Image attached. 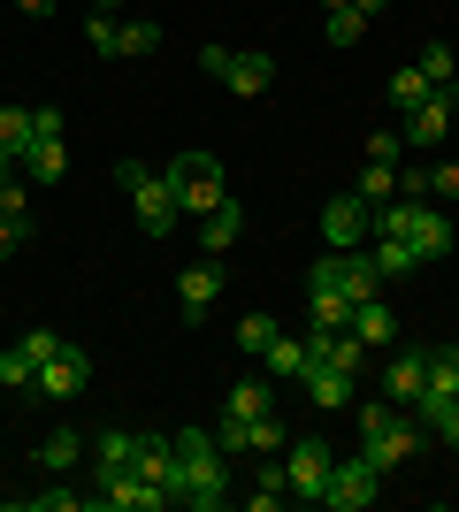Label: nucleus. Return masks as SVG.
Returning <instances> with one entry per match:
<instances>
[{"mask_svg": "<svg viewBox=\"0 0 459 512\" xmlns=\"http://www.w3.org/2000/svg\"><path fill=\"white\" fill-rule=\"evenodd\" d=\"M222 413H230V421H261V413H276V383H268V375H245V383H230Z\"/></svg>", "mask_w": 459, "mask_h": 512, "instance_id": "nucleus-20", "label": "nucleus"}, {"mask_svg": "<svg viewBox=\"0 0 459 512\" xmlns=\"http://www.w3.org/2000/svg\"><path fill=\"white\" fill-rule=\"evenodd\" d=\"M261 367H268V383H306V367H314V352H306V337H268V352H261Z\"/></svg>", "mask_w": 459, "mask_h": 512, "instance_id": "nucleus-17", "label": "nucleus"}, {"mask_svg": "<svg viewBox=\"0 0 459 512\" xmlns=\"http://www.w3.org/2000/svg\"><path fill=\"white\" fill-rule=\"evenodd\" d=\"M153 46H161V23H123V62H138Z\"/></svg>", "mask_w": 459, "mask_h": 512, "instance_id": "nucleus-36", "label": "nucleus"}, {"mask_svg": "<svg viewBox=\"0 0 459 512\" xmlns=\"http://www.w3.org/2000/svg\"><path fill=\"white\" fill-rule=\"evenodd\" d=\"M184 451V505L192 512H222L230 505V459H222L215 428H169Z\"/></svg>", "mask_w": 459, "mask_h": 512, "instance_id": "nucleus-2", "label": "nucleus"}, {"mask_svg": "<svg viewBox=\"0 0 459 512\" xmlns=\"http://www.w3.org/2000/svg\"><path fill=\"white\" fill-rule=\"evenodd\" d=\"M31 505H39V512H69V505H92V497L85 490H39Z\"/></svg>", "mask_w": 459, "mask_h": 512, "instance_id": "nucleus-40", "label": "nucleus"}, {"mask_svg": "<svg viewBox=\"0 0 459 512\" xmlns=\"http://www.w3.org/2000/svg\"><path fill=\"white\" fill-rule=\"evenodd\" d=\"M352 337L368 344V352H391V344H398V321H391V306H383V291L352 306Z\"/></svg>", "mask_w": 459, "mask_h": 512, "instance_id": "nucleus-18", "label": "nucleus"}, {"mask_svg": "<svg viewBox=\"0 0 459 512\" xmlns=\"http://www.w3.org/2000/svg\"><path fill=\"white\" fill-rule=\"evenodd\" d=\"M23 245H31V222H8V214H0V260H16Z\"/></svg>", "mask_w": 459, "mask_h": 512, "instance_id": "nucleus-39", "label": "nucleus"}, {"mask_svg": "<svg viewBox=\"0 0 459 512\" xmlns=\"http://www.w3.org/2000/svg\"><path fill=\"white\" fill-rule=\"evenodd\" d=\"M92 505H100V512H169L176 497L153 490L146 474L131 467V474H100V482H92Z\"/></svg>", "mask_w": 459, "mask_h": 512, "instance_id": "nucleus-9", "label": "nucleus"}, {"mask_svg": "<svg viewBox=\"0 0 459 512\" xmlns=\"http://www.w3.org/2000/svg\"><path fill=\"white\" fill-rule=\"evenodd\" d=\"M421 77H429V85H452V77H459L452 46H421Z\"/></svg>", "mask_w": 459, "mask_h": 512, "instance_id": "nucleus-35", "label": "nucleus"}, {"mask_svg": "<svg viewBox=\"0 0 459 512\" xmlns=\"http://www.w3.org/2000/svg\"><path fill=\"white\" fill-rule=\"evenodd\" d=\"M23 352H31V367H39V360H54V352H62V337H54V329H31V337H23Z\"/></svg>", "mask_w": 459, "mask_h": 512, "instance_id": "nucleus-41", "label": "nucleus"}, {"mask_svg": "<svg viewBox=\"0 0 459 512\" xmlns=\"http://www.w3.org/2000/svg\"><path fill=\"white\" fill-rule=\"evenodd\" d=\"M268 337H276V314H245V321H238V344L253 352V360L268 352Z\"/></svg>", "mask_w": 459, "mask_h": 512, "instance_id": "nucleus-34", "label": "nucleus"}, {"mask_svg": "<svg viewBox=\"0 0 459 512\" xmlns=\"http://www.w3.org/2000/svg\"><path fill=\"white\" fill-rule=\"evenodd\" d=\"M31 375H39V367H31V352H23V344H8V352H0V390H31Z\"/></svg>", "mask_w": 459, "mask_h": 512, "instance_id": "nucleus-32", "label": "nucleus"}, {"mask_svg": "<svg viewBox=\"0 0 459 512\" xmlns=\"http://www.w3.org/2000/svg\"><path fill=\"white\" fill-rule=\"evenodd\" d=\"M23 146H31V107H0V153H16V169H23Z\"/></svg>", "mask_w": 459, "mask_h": 512, "instance_id": "nucleus-30", "label": "nucleus"}, {"mask_svg": "<svg viewBox=\"0 0 459 512\" xmlns=\"http://www.w3.org/2000/svg\"><path fill=\"white\" fill-rule=\"evenodd\" d=\"M199 69H207L215 85H230L238 100H261V92L276 85V62H268V54H230V46H207Z\"/></svg>", "mask_w": 459, "mask_h": 512, "instance_id": "nucleus-5", "label": "nucleus"}, {"mask_svg": "<svg viewBox=\"0 0 459 512\" xmlns=\"http://www.w3.org/2000/svg\"><path fill=\"white\" fill-rule=\"evenodd\" d=\"M138 474H146L153 490H169L176 505H184V451H176V436H161V428H138Z\"/></svg>", "mask_w": 459, "mask_h": 512, "instance_id": "nucleus-11", "label": "nucleus"}, {"mask_svg": "<svg viewBox=\"0 0 459 512\" xmlns=\"http://www.w3.org/2000/svg\"><path fill=\"white\" fill-rule=\"evenodd\" d=\"M375 276H383V283H391V276H414V268H421V260H414V245H406V237H375Z\"/></svg>", "mask_w": 459, "mask_h": 512, "instance_id": "nucleus-24", "label": "nucleus"}, {"mask_svg": "<svg viewBox=\"0 0 459 512\" xmlns=\"http://www.w3.org/2000/svg\"><path fill=\"white\" fill-rule=\"evenodd\" d=\"M421 199H437V207L459 199V169H452V161H444V169H421Z\"/></svg>", "mask_w": 459, "mask_h": 512, "instance_id": "nucleus-33", "label": "nucleus"}, {"mask_svg": "<svg viewBox=\"0 0 459 512\" xmlns=\"http://www.w3.org/2000/svg\"><path fill=\"white\" fill-rule=\"evenodd\" d=\"M429 92H437V85L421 77V62H406V69H398V77H391V107H398V115H414V107L429 100Z\"/></svg>", "mask_w": 459, "mask_h": 512, "instance_id": "nucleus-26", "label": "nucleus"}, {"mask_svg": "<svg viewBox=\"0 0 459 512\" xmlns=\"http://www.w3.org/2000/svg\"><path fill=\"white\" fill-rule=\"evenodd\" d=\"M352 16H383V0H345Z\"/></svg>", "mask_w": 459, "mask_h": 512, "instance_id": "nucleus-43", "label": "nucleus"}, {"mask_svg": "<svg viewBox=\"0 0 459 512\" xmlns=\"http://www.w3.org/2000/svg\"><path fill=\"white\" fill-rule=\"evenodd\" d=\"M452 107H459V92H452V85H437L429 100L414 107V115H406V146H421V153L444 146V130H452Z\"/></svg>", "mask_w": 459, "mask_h": 512, "instance_id": "nucleus-14", "label": "nucleus"}, {"mask_svg": "<svg viewBox=\"0 0 459 512\" xmlns=\"http://www.w3.org/2000/svg\"><path fill=\"white\" fill-rule=\"evenodd\" d=\"M238 230H245V207H238V199H222V207H207V214H199V245H207V253H230V245H238Z\"/></svg>", "mask_w": 459, "mask_h": 512, "instance_id": "nucleus-19", "label": "nucleus"}, {"mask_svg": "<svg viewBox=\"0 0 459 512\" xmlns=\"http://www.w3.org/2000/svg\"><path fill=\"white\" fill-rule=\"evenodd\" d=\"M421 390H429V352H391V360H383V398H391V406H414Z\"/></svg>", "mask_w": 459, "mask_h": 512, "instance_id": "nucleus-15", "label": "nucleus"}, {"mask_svg": "<svg viewBox=\"0 0 459 512\" xmlns=\"http://www.w3.org/2000/svg\"><path fill=\"white\" fill-rule=\"evenodd\" d=\"M23 16H54V0H16Z\"/></svg>", "mask_w": 459, "mask_h": 512, "instance_id": "nucleus-44", "label": "nucleus"}, {"mask_svg": "<svg viewBox=\"0 0 459 512\" xmlns=\"http://www.w3.org/2000/svg\"><path fill=\"white\" fill-rule=\"evenodd\" d=\"M306 398H314V406H322V413H337V406H345V398H352V375H345V367H329V360H314V367H306Z\"/></svg>", "mask_w": 459, "mask_h": 512, "instance_id": "nucleus-22", "label": "nucleus"}, {"mask_svg": "<svg viewBox=\"0 0 459 512\" xmlns=\"http://www.w3.org/2000/svg\"><path fill=\"white\" fill-rule=\"evenodd\" d=\"M31 138H62V107H31Z\"/></svg>", "mask_w": 459, "mask_h": 512, "instance_id": "nucleus-42", "label": "nucleus"}, {"mask_svg": "<svg viewBox=\"0 0 459 512\" xmlns=\"http://www.w3.org/2000/svg\"><path fill=\"white\" fill-rule=\"evenodd\" d=\"M360 31H368V16H352V8H329V16H322L329 46H360Z\"/></svg>", "mask_w": 459, "mask_h": 512, "instance_id": "nucleus-31", "label": "nucleus"}, {"mask_svg": "<svg viewBox=\"0 0 459 512\" xmlns=\"http://www.w3.org/2000/svg\"><path fill=\"white\" fill-rule=\"evenodd\" d=\"M421 398H459V344H437V352H429V390H421Z\"/></svg>", "mask_w": 459, "mask_h": 512, "instance_id": "nucleus-23", "label": "nucleus"}, {"mask_svg": "<svg viewBox=\"0 0 459 512\" xmlns=\"http://www.w3.org/2000/svg\"><path fill=\"white\" fill-rule=\"evenodd\" d=\"M115 184L131 192L138 230H146V237H169L176 222H184V207H176V192H169V176H153L146 161H123V169H115Z\"/></svg>", "mask_w": 459, "mask_h": 512, "instance_id": "nucleus-3", "label": "nucleus"}, {"mask_svg": "<svg viewBox=\"0 0 459 512\" xmlns=\"http://www.w3.org/2000/svg\"><path fill=\"white\" fill-rule=\"evenodd\" d=\"M375 497H383V474H375V459H337L329 467V490H322V505H337V512H368Z\"/></svg>", "mask_w": 459, "mask_h": 512, "instance_id": "nucleus-8", "label": "nucleus"}, {"mask_svg": "<svg viewBox=\"0 0 459 512\" xmlns=\"http://www.w3.org/2000/svg\"><path fill=\"white\" fill-rule=\"evenodd\" d=\"M352 192L368 199V207H383V199H398V169H391V161H368V169H360V184H352Z\"/></svg>", "mask_w": 459, "mask_h": 512, "instance_id": "nucleus-28", "label": "nucleus"}, {"mask_svg": "<svg viewBox=\"0 0 459 512\" xmlns=\"http://www.w3.org/2000/svg\"><path fill=\"white\" fill-rule=\"evenodd\" d=\"M62 169H69L62 138H31V146H23V184H62Z\"/></svg>", "mask_w": 459, "mask_h": 512, "instance_id": "nucleus-21", "label": "nucleus"}, {"mask_svg": "<svg viewBox=\"0 0 459 512\" xmlns=\"http://www.w3.org/2000/svg\"><path fill=\"white\" fill-rule=\"evenodd\" d=\"M322 237H329V253H360V245L375 237V207L360 192H337L322 207Z\"/></svg>", "mask_w": 459, "mask_h": 512, "instance_id": "nucleus-7", "label": "nucleus"}, {"mask_svg": "<svg viewBox=\"0 0 459 512\" xmlns=\"http://www.w3.org/2000/svg\"><path fill=\"white\" fill-rule=\"evenodd\" d=\"M306 283H329V291H345L352 306L383 291V276H375V260H368V245H360V253H322V260H314V276H306Z\"/></svg>", "mask_w": 459, "mask_h": 512, "instance_id": "nucleus-6", "label": "nucleus"}, {"mask_svg": "<svg viewBox=\"0 0 459 512\" xmlns=\"http://www.w3.org/2000/svg\"><path fill=\"white\" fill-rule=\"evenodd\" d=\"M329 467H337V451L322 444V436H299V444H291V497H322L329 490Z\"/></svg>", "mask_w": 459, "mask_h": 512, "instance_id": "nucleus-13", "label": "nucleus"}, {"mask_svg": "<svg viewBox=\"0 0 459 512\" xmlns=\"http://www.w3.org/2000/svg\"><path fill=\"white\" fill-rule=\"evenodd\" d=\"M421 428H437V436H444V444H452L459 451V398H421Z\"/></svg>", "mask_w": 459, "mask_h": 512, "instance_id": "nucleus-27", "label": "nucleus"}, {"mask_svg": "<svg viewBox=\"0 0 459 512\" xmlns=\"http://www.w3.org/2000/svg\"><path fill=\"white\" fill-rule=\"evenodd\" d=\"M85 39H92V54H108V62H123V23H115L108 8H92V23H85Z\"/></svg>", "mask_w": 459, "mask_h": 512, "instance_id": "nucleus-29", "label": "nucleus"}, {"mask_svg": "<svg viewBox=\"0 0 459 512\" xmlns=\"http://www.w3.org/2000/svg\"><path fill=\"white\" fill-rule=\"evenodd\" d=\"M8 176H16V153H0V184H8Z\"/></svg>", "mask_w": 459, "mask_h": 512, "instance_id": "nucleus-45", "label": "nucleus"}, {"mask_svg": "<svg viewBox=\"0 0 459 512\" xmlns=\"http://www.w3.org/2000/svg\"><path fill=\"white\" fill-rule=\"evenodd\" d=\"M398 153H406V130H375L368 138V161H391L398 169Z\"/></svg>", "mask_w": 459, "mask_h": 512, "instance_id": "nucleus-37", "label": "nucleus"}, {"mask_svg": "<svg viewBox=\"0 0 459 512\" xmlns=\"http://www.w3.org/2000/svg\"><path fill=\"white\" fill-rule=\"evenodd\" d=\"M0 214H8V222H31V192H23L16 176H8V184H0Z\"/></svg>", "mask_w": 459, "mask_h": 512, "instance_id": "nucleus-38", "label": "nucleus"}, {"mask_svg": "<svg viewBox=\"0 0 459 512\" xmlns=\"http://www.w3.org/2000/svg\"><path fill=\"white\" fill-rule=\"evenodd\" d=\"M77 451H85V436H77V428H54V436L39 444V467L46 474H69V467H77Z\"/></svg>", "mask_w": 459, "mask_h": 512, "instance_id": "nucleus-25", "label": "nucleus"}, {"mask_svg": "<svg viewBox=\"0 0 459 512\" xmlns=\"http://www.w3.org/2000/svg\"><path fill=\"white\" fill-rule=\"evenodd\" d=\"M215 299H222V260L199 253L192 268L176 276V314H184V321H207V314H215Z\"/></svg>", "mask_w": 459, "mask_h": 512, "instance_id": "nucleus-12", "label": "nucleus"}, {"mask_svg": "<svg viewBox=\"0 0 459 512\" xmlns=\"http://www.w3.org/2000/svg\"><path fill=\"white\" fill-rule=\"evenodd\" d=\"M92 383V360L77 352V344H62L54 360H39V375H31V398H54V406H69V398H85Z\"/></svg>", "mask_w": 459, "mask_h": 512, "instance_id": "nucleus-10", "label": "nucleus"}, {"mask_svg": "<svg viewBox=\"0 0 459 512\" xmlns=\"http://www.w3.org/2000/svg\"><path fill=\"white\" fill-rule=\"evenodd\" d=\"M138 467V428H100L92 436V482L100 474H131Z\"/></svg>", "mask_w": 459, "mask_h": 512, "instance_id": "nucleus-16", "label": "nucleus"}, {"mask_svg": "<svg viewBox=\"0 0 459 512\" xmlns=\"http://www.w3.org/2000/svg\"><path fill=\"white\" fill-rule=\"evenodd\" d=\"M352 436H360V459H375V474L406 467V459H421V413H398L391 398L383 406H360V421H352Z\"/></svg>", "mask_w": 459, "mask_h": 512, "instance_id": "nucleus-1", "label": "nucleus"}, {"mask_svg": "<svg viewBox=\"0 0 459 512\" xmlns=\"http://www.w3.org/2000/svg\"><path fill=\"white\" fill-rule=\"evenodd\" d=\"M169 192H176L184 214H207V207L230 199V176H222L215 153H176V161H169Z\"/></svg>", "mask_w": 459, "mask_h": 512, "instance_id": "nucleus-4", "label": "nucleus"}]
</instances>
